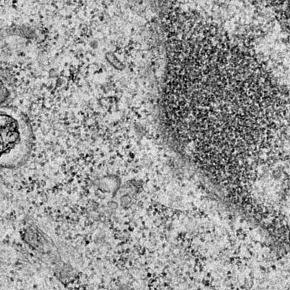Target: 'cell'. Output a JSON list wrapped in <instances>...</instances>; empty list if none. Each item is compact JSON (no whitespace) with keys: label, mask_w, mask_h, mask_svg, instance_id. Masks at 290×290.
<instances>
[{"label":"cell","mask_w":290,"mask_h":290,"mask_svg":"<svg viewBox=\"0 0 290 290\" xmlns=\"http://www.w3.org/2000/svg\"><path fill=\"white\" fill-rule=\"evenodd\" d=\"M31 143L29 134L16 118L0 114V165L15 167L20 164L29 154Z\"/></svg>","instance_id":"6da1fadb"}]
</instances>
